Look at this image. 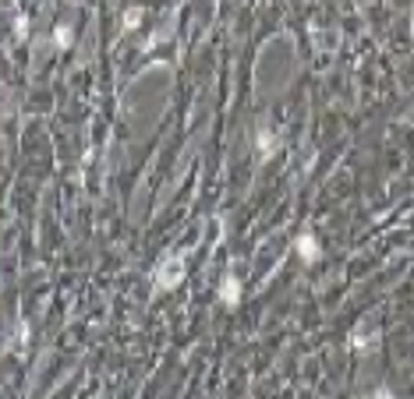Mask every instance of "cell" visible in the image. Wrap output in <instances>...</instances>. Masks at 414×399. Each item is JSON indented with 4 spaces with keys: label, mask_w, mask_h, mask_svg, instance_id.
I'll list each match as a JSON object with an SVG mask.
<instances>
[{
    "label": "cell",
    "mask_w": 414,
    "mask_h": 399,
    "mask_svg": "<svg viewBox=\"0 0 414 399\" xmlns=\"http://www.w3.org/2000/svg\"><path fill=\"white\" fill-rule=\"evenodd\" d=\"M185 272H188V265L181 255H163L156 272H152V283H156V290H174V286H181Z\"/></svg>",
    "instance_id": "obj_1"
},
{
    "label": "cell",
    "mask_w": 414,
    "mask_h": 399,
    "mask_svg": "<svg viewBox=\"0 0 414 399\" xmlns=\"http://www.w3.org/2000/svg\"><path fill=\"white\" fill-rule=\"evenodd\" d=\"M220 301H223L227 308H237V304H241V283H237L234 272H227V279H223V286H220Z\"/></svg>",
    "instance_id": "obj_2"
},
{
    "label": "cell",
    "mask_w": 414,
    "mask_h": 399,
    "mask_svg": "<svg viewBox=\"0 0 414 399\" xmlns=\"http://www.w3.org/2000/svg\"><path fill=\"white\" fill-rule=\"evenodd\" d=\"M294 248H298V255H301L305 262H319V255H322V248H319V241H315L312 234H301Z\"/></svg>",
    "instance_id": "obj_3"
},
{
    "label": "cell",
    "mask_w": 414,
    "mask_h": 399,
    "mask_svg": "<svg viewBox=\"0 0 414 399\" xmlns=\"http://www.w3.org/2000/svg\"><path fill=\"white\" fill-rule=\"evenodd\" d=\"M259 152H262V159H269L273 152H276V138H273V131L262 124L259 128Z\"/></svg>",
    "instance_id": "obj_4"
},
{
    "label": "cell",
    "mask_w": 414,
    "mask_h": 399,
    "mask_svg": "<svg viewBox=\"0 0 414 399\" xmlns=\"http://www.w3.org/2000/svg\"><path fill=\"white\" fill-rule=\"evenodd\" d=\"M138 22H142V8H128L124 11V29H135Z\"/></svg>",
    "instance_id": "obj_5"
},
{
    "label": "cell",
    "mask_w": 414,
    "mask_h": 399,
    "mask_svg": "<svg viewBox=\"0 0 414 399\" xmlns=\"http://www.w3.org/2000/svg\"><path fill=\"white\" fill-rule=\"evenodd\" d=\"M57 46H71V29H67V25L57 29Z\"/></svg>",
    "instance_id": "obj_6"
}]
</instances>
